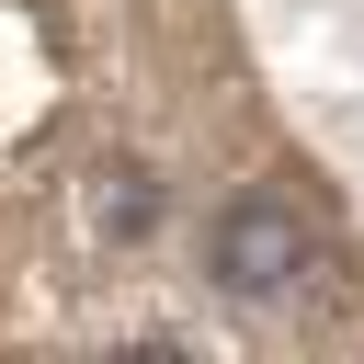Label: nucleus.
<instances>
[{
  "instance_id": "f257e3e1",
  "label": "nucleus",
  "mask_w": 364,
  "mask_h": 364,
  "mask_svg": "<svg viewBox=\"0 0 364 364\" xmlns=\"http://www.w3.org/2000/svg\"><path fill=\"white\" fill-rule=\"evenodd\" d=\"M205 273H216L228 296H284V284L307 273V216H296L284 193H228L216 228H205Z\"/></svg>"
}]
</instances>
